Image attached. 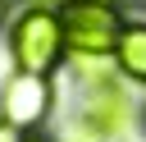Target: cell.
Returning a JSON list of instances; mask_svg holds the SVG:
<instances>
[{
    "instance_id": "obj_1",
    "label": "cell",
    "mask_w": 146,
    "mask_h": 142,
    "mask_svg": "<svg viewBox=\"0 0 146 142\" xmlns=\"http://www.w3.org/2000/svg\"><path fill=\"white\" fill-rule=\"evenodd\" d=\"M5 50H9V64L18 73H46V78H55L68 64V41H64L59 9L32 5V0H23L18 9H9V18H5Z\"/></svg>"
},
{
    "instance_id": "obj_2",
    "label": "cell",
    "mask_w": 146,
    "mask_h": 142,
    "mask_svg": "<svg viewBox=\"0 0 146 142\" xmlns=\"http://www.w3.org/2000/svg\"><path fill=\"white\" fill-rule=\"evenodd\" d=\"M68 60H114V46L123 37V5L119 0H73L59 9Z\"/></svg>"
},
{
    "instance_id": "obj_3",
    "label": "cell",
    "mask_w": 146,
    "mask_h": 142,
    "mask_svg": "<svg viewBox=\"0 0 146 142\" xmlns=\"http://www.w3.org/2000/svg\"><path fill=\"white\" fill-rule=\"evenodd\" d=\"M55 105H59V92H55V78L46 73H9L0 82V119L18 133H46V124L55 119Z\"/></svg>"
},
{
    "instance_id": "obj_4",
    "label": "cell",
    "mask_w": 146,
    "mask_h": 142,
    "mask_svg": "<svg viewBox=\"0 0 146 142\" xmlns=\"http://www.w3.org/2000/svg\"><path fill=\"white\" fill-rule=\"evenodd\" d=\"M114 69H119V78L146 87V18H128L123 23V37L114 46Z\"/></svg>"
},
{
    "instance_id": "obj_5",
    "label": "cell",
    "mask_w": 146,
    "mask_h": 142,
    "mask_svg": "<svg viewBox=\"0 0 146 142\" xmlns=\"http://www.w3.org/2000/svg\"><path fill=\"white\" fill-rule=\"evenodd\" d=\"M23 137H27V133H18V128H9V124L0 119V142H23Z\"/></svg>"
},
{
    "instance_id": "obj_6",
    "label": "cell",
    "mask_w": 146,
    "mask_h": 142,
    "mask_svg": "<svg viewBox=\"0 0 146 142\" xmlns=\"http://www.w3.org/2000/svg\"><path fill=\"white\" fill-rule=\"evenodd\" d=\"M23 142H59V137H50V133H27Z\"/></svg>"
},
{
    "instance_id": "obj_7",
    "label": "cell",
    "mask_w": 146,
    "mask_h": 142,
    "mask_svg": "<svg viewBox=\"0 0 146 142\" xmlns=\"http://www.w3.org/2000/svg\"><path fill=\"white\" fill-rule=\"evenodd\" d=\"M32 5H50V9H64V5H73V0H32Z\"/></svg>"
},
{
    "instance_id": "obj_8",
    "label": "cell",
    "mask_w": 146,
    "mask_h": 142,
    "mask_svg": "<svg viewBox=\"0 0 146 142\" xmlns=\"http://www.w3.org/2000/svg\"><path fill=\"white\" fill-rule=\"evenodd\" d=\"M5 18H9V0H0V27H5Z\"/></svg>"
}]
</instances>
